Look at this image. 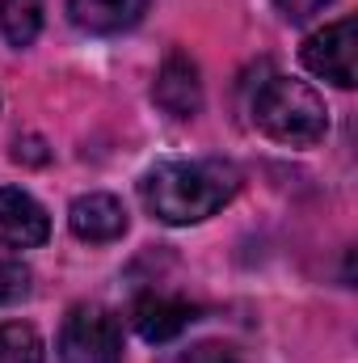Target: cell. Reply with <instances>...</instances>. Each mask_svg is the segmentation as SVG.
I'll return each mask as SVG.
<instances>
[{
  "label": "cell",
  "mask_w": 358,
  "mask_h": 363,
  "mask_svg": "<svg viewBox=\"0 0 358 363\" xmlns=\"http://www.w3.org/2000/svg\"><path fill=\"white\" fill-rule=\"evenodd\" d=\"M59 363H122V334L105 308L81 304L64 317Z\"/></svg>",
  "instance_id": "cell-3"
},
{
  "label": "cell",
  "mask_w": 358,
  "mask_h": 363,
  "mask_svg": "<svg viewBox=\"0 0 358 363\" xmlns=\"http://www.w3.org/2000/svg\"><path fill=\"white\" fill-rule=\"evenodd\" d=\"M30 291V271L21 258H13L8 250H0V304H17Z\"/></svg>",
  "instance_id": "cell-12"
},
{
  "label": "cell",
  "mask_w": 358,
  "mask_h": 363,
  "mask_svg": "<svg viewBox=\"0 0 358 363\" xmlns=\"http://www.w3.org/2000/svg\"><path fill=\"white\" fill-rule=\"evenodd\" d=\"M144 207L165 224H198L236 194V169L224 161H169L139 182Z\"/></svg>",
  "instance_id": "cell-1"
},
{
  "label": "cell",
  "mask_w": 358,
  "mask_h": 363,
  "mask_svg": "<svg viewBox=\"0 0 358 363\" xmlns=\"http://www.w3.org/2000/svg\"><path fill=\"white\" fill-rule=\"evenodd\" d=\"M152 97L161 110H169L173 118H190L202 101V85H198V68L185 51H169L161 64V77L152 85Z\"/></svg>",
  "instance_id": "cell-6"
},
{
  "label": "cell",
  "mask_w": 358,
  "mask_h": 363,
  "mask_svg": "<svg viewBox=\"0 0 358 363\" xmlns=\"http://www.w3.org/2000/svg\"><path fill=\"white\" fill-rule=\"evenodd\" d=\"M253 123L278 144H316L329 131V110L321 93L291 77H270L253 93Z\"/></svg>",
  "instance_id": "cell-2"
},
{
  "label": "cell",
  "mask_w": 358,
  "mask_h": 363,
  "mask_svg": "<svg viewBox=\"0 0 358 363\" xmlns=\"http://www.w3.org/2000/svg\"><path fill=\"white\" fill-rule=\"evenodd\" d=\"M47 233H51L47 211L25 190L0 186V250H34L47 241Z\"/></svg>",
  "instance_id": "cell-5"
},
{
  "label": "cell",
  "mask_w": 358,
  "mask_h": 363,
  "mask_svg": "<svg viewBox=\"0 0 358 363\" xmlns=\"http://www.w3.org/2000/svg\"><path fill=\"white\" fill-rule=\"evenodd\" d=\"M68 224L81 241H93V245H105L114 237L127 233V211L114 194H81L68 211Z\"/></svg>",
  "instance_id": "cell-7"
},
{
  "label": "cell",
  "mask_w": 358,
  "mask_h": 363,
  "mask_svg": "<svg viewBox=\"0 0 358 363\" xmlns=\"http://www.w3.org/2000/svg\"><path fill=\"white\" fill-rule=\"evenodd\" d=\"M148 0H68V17L85 34H122L144 17Z\"/></svg>",
  "instance_id": "cell-9"
},
{
  "label": "cell",
  "mask_w": 358,
  "mask_h": 363,
  "mask_svg": "<svg viewBox=\"0 0 358 363\" xmlns=\"http://www.w3.org/2000/svg\"><path fill=\"white\" fill-rule=\"evenodd\" d=\"M0 30L13 47H30L42 30V0H0Z\"/></svg>",
  "instance_id": "cell-10"
},
{
  "label": "cell",
  "mask_w": 358,
  "mask_h": 363,
  "mask_svg": "<svg viewBox=\"0 0 358 363\" xmlns=\"http://www.w3.org/2000/svg\"><path fill=\"white\" fill-rule=\"evenodd\" d=\"M274 4H278V13H282V17H291V21H304V17L321 13L329 0H274Z\"/></svg>",
  "instance_id": "cell-13"
},
{
  "label": "cell",
  "mask_w": 358,
  "mask_h": 363,
  "mask_svg": "<svg viewBox=\"0 0 358 363\" xmlns=\"http://www.w3.org/2000/svg\"><path fill=\"white\" fill-rule=\"evenodd\" d=\"M0 363H42V338L34 325H0Z\"/></svg>",
  "instance_id": "cell-11"
},
{
  "label": "cell",
  "mask_w": 358,
  "mask_h": 363,
  "mask_svg": "<svg viewBox=\"0 0 358 363\" xmlns=\"http://www.w3.org/2000/svg\"><path fill=\"white\" fill-rule=\"evenodd\" d=\"M354 34H358L354 17H342V21L316 30V34L304 43V64H308V72H316V77H325V81L350 89V85H354V47H358Z\"/></svg>",
  "instance_id": "cell-4"
},
{
  "label": "cell",
  "mask_w": 358,
  "mask_h": 363,
  "mask_svg": "<svg viewBox=\"0 0 358 363\" xmlns=\"http://www.w3.org/2000/svg\"><path fill=\"white\" fill-rule=\"evenodd\" d=\"M131 321H135L139 338H148V342H169V338H178L181 330L194 321V304H185L181 296L152 291V296H144V300L135 304Z\"/></svg>",
  "instance_id": "cell-8"
}]
</instances>
